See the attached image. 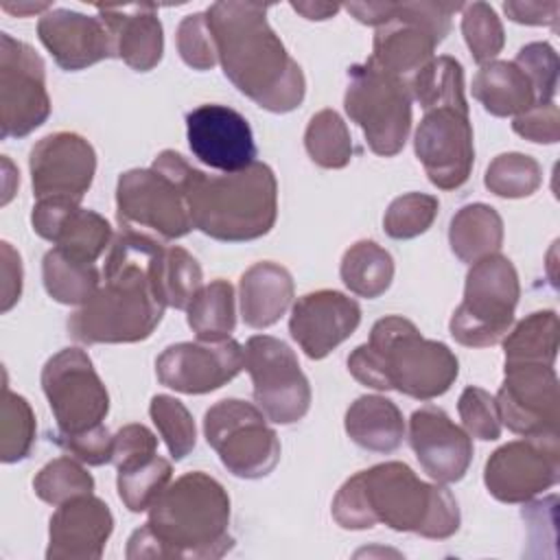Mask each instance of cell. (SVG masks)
Segmentation results:
<instances>
[{
	"label": "cell",
	"mask_w": 560,
	"mask_h": 560,
	"mask_svg": "<svg viewBox=\"0 0 560 560\" xmlns=\"http://www.w3.org/2000/svg\"><path fill=\"white\" fill-rule=\"evenodd\" d=\"M114 532L107 503L92 492L57 505L48 525V560H98Z\"/></svg>",
	"instance_id": "cell-24"
},
{
	"label": "cell",
	"mask_w": 560,
	"mask_h": 560,
	"mask_svg": "<svg viewBox=\"0 0 560 560\" xmlns=\"http://www.w3.org/2000/svg\"><path fill=\"white\" fill-rule=\"evenodd\" d=\"M203 435L234 477L260 479L280 462L278 433L256 405L241 398L212 405L203 416Z\"/></svg>",
	"instance_id": "cell-9"
},
{
	"label": "cell",
	"mask_w": 560,
	"mask_h": 560,
	"mask_svg": "<svg viewBox=\"0 0 560 560\" xmlns=\"http://www.w3.org/2000/svg\"><path fill=\"white\" fill-rule=\"evenodd\" d=\"M413 149L433 186L442 190L464 186L475 162L468 107H435L424 112L413 136Z\"/></svg>",
	"instance_id": "cell-17"
},
{
	"label": "cell",
	"mask_w": 560,
	"mask_h": 560,
	"mask_svg": "<svg viewBox=\"0 0 560 560\" xmlns=\"http://www.w3.org/2000/svg\"><path fill=\"white\" fill-rule=\"evenodd\" d=\"M2 166H4V195H2V206H4V203H9V199L13 197V188H9V182H11V179H20V177L13 173V166H11V162L7 160V155L2 158Z\"/></svg>",
	"instance_id": "cell-56"
},
{
	"label": "cell",
	"mask_w": 560,
	"mask_h": 560,
	"mask_svg": "<svg viewBox=\"0 0 560 560\" xmlns=\"http://www.w3.org/2000/svg\"><path fill=\"white\" fill-rule=\"evenodd\" d=\"M503 11L512 22L529 24V26H556L560 2H503Z\"/></svg>",
	"instance_id": "cell-52"
},
{
	"label": "cell",
	"mask_w": 560,
	"mask_h": 560,
	"mask_svg": "<svg viewBox=\"0 0 560 560\" xmlns=\"http://www.w3.org/2000/svg\"><path fill=\"white\" fill-rule=\"evenodd\" d=\"M304 147L322 168H343L352 160L350 131L335 109H322L308 120Z\"/></svg>",
	"instance_id": "cell-36"
},
{
	"label": "cell",
	"mask_w": 560,
	"mask_h": 560,
	"mask_svg": "<svg viewBox=\"0 0 560 560\" xmlns=\"http://www.w3.org/2000/svg\"><path fill=\"white\" fill-rule=\"evenodd\" d=\"M361 324L359 304L341 291L319 289L298 298L289 317V332L313 361L330 354Z\"/></svg>",
	"instance_id": "cell-21"
},
{
	"label": "cell",
	"mask_w": 560,
	"mask_h": 560,
	"mask_svg": "<svg viewBox=\"0 0 560 560\" xmlns=\"http://www.w3.org/2000/svg\"><path fill=\"white\" fill-rule=\"evenodd\" d=\"M411 101L405 77L392 74L370 59L348 70L343 107L376 155L392 158L402 151L411 129Z\"/></svg>",
	"instance_id": "cell-7"
},
{
	"label": "cell",
	"mask_w": 560,
	"mask_h": 560,
	"mask_svg": "<svg viewBox=\"0 0 560 560\" xmlns=\"http://www.w3.org/2000/svg\"><path fill=\"white\" fill-rule=\"evenodd\" d=\"M243 352L256 407L267 420L276 424L302 420L311 407V385L300 370L295 352L269 335L249 337Z\"/></svg>",
	"instance_id": "cell-12"
},
{
	"label": "cell",
	"mask_w": 560,
	"mask_h": 560,
	"mask_svg": "<svg viewBox=\"0 0 560 560\" xmlns=\"http://www.w3.org/2000/svg\"><path fill=\"white\" fill-rule=\"evenodd\" d=\"M2 9L18 15V18H24V15H31V13H46L48 9H52L48 2H18V4H11V2H2Z\"/></svg>",
	"instance_id": "cell-55"
},
{
	"label": "cell",
	"mask_w": 560,
	"mask_h": 560,
	"mask_svg": "<svg viewBox=\"0 0 560 560\" xmlns=\"http://www.w3.org/2000/svg\"><path fill=\"white\" fill-rule=\"evenodd\" d=\"M175 177L186 195L192 225L223 243H245L271 232L278 217V182L265 162H254L238 173L206 175L164 149L153 164Z\"/></svg>",
	"instance_id": "cell-4"
},
{
	"label": "cell",
	"mask_w": 560,
	"mask_h": 560,
	"mask_svg": "<svg viewBox=\"0 0 560 560\" xmlns=\"http://www.w3.org/2000/svg\"><path fill=\"white\" fill-rule=\"evenodd\" d=\"M348 370L372 389L433 400L455 383L459 363L446 343L422 337L411 319L387 315L372 326L368 343L350 352Z\"/></svg>",
	"instance_id": "cell-5"
},
{
	"label": "cell",
	"mask_w": 560,
	"mask_h": 560,
	"mask_svg": "<svg viewBox=\"0 0 560 560\" xmlns=\"http://www.w3.org/2000/svg\"><path fill=\"white\" fill-rule=\"evenodd\" d=\"M457 411L470 438H479L488 442L501 435V420H499L494 396H490L483 387H477V385L466 387L457 400Z\"/></svg>",
	"instance_id": "cell-47"
},
{
	"label": "cell",
	"mask_w": 560,
	"mask_h": 560,
	"mask_svg": "<svg viewBox=\"0 0 560 560\" xmlns=\"http://www.w3.org/2000/svg\"><path fill=\"white\" fill-rule=\"evenodd\" d=\"M166 247L136 228L120 225L103 267V284L68 317V335L85 346L136 343L164 317L162 262Z\"/></svg>",
	"instance_id": "cell-1"
},
{
	"label": "cell",
	"mask_w": 560,
	"mask_h": 560,
	"mask_svg": "<svg viewBox=\"0 0 560 560\" xmlns=\"http://www.w3.org/2000/svg\"><path fill=\"white\" fill-rule=\"evenodd\" d=\"M269 4L214 2L206 18L219 63L232 85L258 107L287 114L302 105L306 81L298 61L267 22Z\"/></svg>",
	"instance_id": "cell-2"
},
{
	"label": "cell",
	"mask_w": 560,
	"mask_h": 560,
	"mask_svg": "<svg viewBox=\"0 0 560 560\" xmlns=\"http://www.w3.org/2000/svg\"><path fill=\"white\" fill-rule=\"evenodd\" d=\"M462 35L472 59L483 66L503 50L505 33L494 9L488 2H470L462 9Z\"/></svg>",
	"instance_id": "cell-42"
},
{
	"label": "cell",
	"mask_w": 560,
	"mask_h": 560,
	"mask_svg": "<svg viewBox=\"0 0 560 560\" xmlns=\"http://www.w3.org/2000/svg\"><path fill=\"white\" fill-rule=\"evenodd\" d=\"M560 479L558 433L527 435L499 446L486 462L483 483L501 503H527Z\"/></svg>",
	"instance_id": "cell-15"
},
{
	"label": "cell",
	"mask_w": 560,
	"mask_h": 560,
	"mask_svg": "<svg viewBox=\"0 0 560 560\" xmlns=\"http://www.w3.org/2000/svg\"><path fill=\"white\" fill-rule=\"evenodd\" d=\"M245 368L243 346L234 339L219 343L182 341L168 346L155 361L158 381L179 394H208L230 383Z\"/></svg>",
	"instance_id": "cell-19"
},
{
	"label": "cell",
	"mask_w": 560,
	"mask_h": 560,
	"mask_svg": "<svg viewBox=\"0 0 560 560\" xmlns=\"http://www.w3.org/2000/svg\"><path fill=\"white\" fill-rule=\"evenodd\" d=\"M42 280L46 293L68 306H83L101 287V273L94 265L79 262L57 247L44 254Z\"/></svg>",
	"instance_id": "cell-34"
},
{
	"label": "cell",
	"mask_w": 560,
	"mask_h": 560,
	"mask_svg": "<svg viewBox=\"0 0 560 560\" xmlns=\"http://www.w3.org/2000/svg\"><path fill=\"white\" fill-rule=\"evenodd\" d=\"M186 322L199 341L219 343L230 339L236 326L234 287L223 278L203 284L186 308Z\"/></svg>",
	"instance_id": "cell-31"
},
{
	"label": "cell",
	"mask_w": 560,
	"mask_h": 560,
	"mask_svg": "<svg viewBox=\"0 0 560 560\" xmlns=\"http://www.w3.org/2000/svg\"><path fill=\"white\" fill-rule=\"evenodd\" d=\"M409 88L424 112L435 107H468L464 96V70L455 57H433L413 74Z\"/></svg>",
	"instance_id": "cell-35"
},
{
	"label": "cell",
	"mask_w": 560,
	"mask_h": 560,
	"mask_svg": "<svg viewBox=\"0 0 560 560\" xmlns=\"http://www.w3.org/2000/svg\"><path fill=\"white\" fill-rule=\"evenodd\" d=\"M343 427L348 438L374 453H392L405 438V420L396 402L385 396H359L346 411Z\"/></svg>",
	"instance_id": "cell-28"
},
{
	"label": "cell",
	"mask_w": 560,
	"mask_h": 560,
	"mask_svg": "<svg viewBox=\"0 0 560 560\" xmlns=\"http://www.w3.org/2000/svg\"><path fill=\"white\" fill-rule=\"evenodd\" d=\"M33 195L81 203L96 173L94 147L74 131L44 136L28 155Z\"/></svg>",
	"instance_id": "cell-18"
},
{
	"label": "cell",
	"mask_w": 560,
	"mask_h": 560,
	"mask_svg": "<svg viewBox=\"0 0 560 560\" xmlns=\"http://www.w3.org/2000/svg\"><path fill=\"white\" fill-rule=\"evenodd\" d=\"M52 440L83 464L103 466L112 462L114 435L105 424H96L81 433H55Z\"/></svg>",
	"instance_id": "cell-48"
},
{
	"label": "cell",
	"mask_w": 560,
	"mask_h": 560,
	"mask_svg": "<svg viewBox=\"0 0 560 560\" xmlns=\"http://www.w3.org/2000/svg\"><path fill=\"white\" fill-rule=\"evenodd\" d=\"M494 402L501 424L512 433L523 438L558 433L560 385L553 365L505 363V378Z\"/></svg>",
	"instance_id": "cell-16"
},
{
	"label": "cell",
	"mask_w": 560,
	"mask_h": 560,
	"mask_svg": "<svg viewBox=\"0 0 560 560\" xmlns=\"http://www.w3.org/2000/svg\"><path fill=\"white\" fill-rule=\"evenodd\" d=\"M0 249H2V265H0L2 298H0V311L7 313V311H11V306L22 295V260H20V254L11 247V243L2 241Z\"/></svg>",
	"instance_id": "cell-51"
},
{
	"label": "cell",
	"mask_w": 560,
	"mask_h": 560,
	"mask_svg": "<svg viewBox=\"0 0 560 560\" xmlns=\"http://www.w3.org/2000/svg\"><path fill=\"white\" fill-rule=\"evenodd\" d=\"M116 217L120 225L151 228L168 241L195 230L179 182L155 166L131 168L118 177Z\"/></svg>",
	"instance_id": "cell-14"
},
{
	"label": "cell",
	"mask_w": 560,
	"mask_h": 560,
	"mask_svg": "<svg viewBox=\"0 0 560 560\" xmlns=\"http://www.w3.org/2000/svg\"><path fill=\"white\" fill-rule=\"evenodd\" d=\"M291 273L271 260L252 265L238 282L241 317L249 328L273 326L293 302Z\"/></svg>",
	"instance_id": "cell-27"
},
{
	"label": "cell",
	"mask_w": 560,
	"mask_h": 560,
	"mask_svg": "<svg viewBox=\"0 0 560 560\" xmlns=\"http://www.w3.org/2000/svg\"><path fill=\"white\" fill-rule=\"evenodd\" d=\"M33 230L66 256L94 265L112 245L114 232L105 217L70 199H37L31 214Z\"/></svg>",
	"instance_id": "cell-23"
},
{
	"label": "cell",
	"mask_w": 560,
	"mask_h": 560,
	"mask_svg": "<svg viewBox=\"0 0 560 560\" xmlns=\"http://www.w3.org/2000/svg\"><path fill=\"white\" fill-rule=\"evenodd\" d=\"M483 184L497 197L521 199L538 190L542 184V171L532 155L516 151L501 153L488 164Z\"/></svg>",
	"instance_id": "cell-38"
},
{
	"label": "cell",
	"mask_w": 560,
	"mask_h": 560,
	"mask_svg": "<svg viewBox=\"0 0 560 560\" xmlns=\"http://www.w3.org/2000/svg\"><path fill=\"white\" fill-rule=\"evenodd\" d=\"M39 42L59 68L83 70L114 57V42L101 18L70 9H48L37 22Z\"/></svg>",
	"instance_id": "cell-25"
},
{
	"label": "cell",
	"mask_w": 560,
	"mask_h": 560,
	"mask_svg": "<svg viewBox=\"0 0 560 560\" xmlns=\"http://www.w3.org/2000/svg\"><path fill=\"white\" fill-rule=\"evenodd\" d=\"M560 322L553 311H536L505 332V363L553 365L558 354Z\"/></svg>",
	"instance_id": "cell-33"
},
{
	"label": "cell",
	"mask_w": 560,
	"mask_h": 560,
	"mask_svg": "<svg viewBox=\"0 0 560 560\" xmlns=\"http://www.w3.org/2000/svg\"><path fill=\"white\" fill-rule=\"evenodd\" d=\"M114 42V57L136 72L153 70L164 52L162 22L155 4L96 7Z\"/></svg>",
	"instance_id": "cell-26"
},
{
	"label": "cell",
	"mask_w": 560,
	"mask_h": 560,
	"mask_svg": "<svg viewBox=\"0 0 560 560\" xmlns=\"http://www.w3.org/2000/svg\"><path fill=\"white\" fill-rule=\"evenodd\" d=\"M339 276L350 293L372 300L389 289L394 280V258L374 241H357L343 252Z\"/></svg>",
	"instance_id": "cell-32"
},
{
	"label": "cell",
	"mask_w": 560,
	"mask_h": 560,
	"mask_svg": "<svg viewBox=\"0 0 560 560\" xmlns=\"http://www.w3.org/2000/svg\"><path fill=\"white\" fill-rule=\"evenodd\" d=\"M512 129L529 142L556 144L560 140V109L553 101L536 103L527 112L514 116Z\"/></svg>",
	"instance_id": "cell-50"
},
{
	"label": "cell",
	"mask_w": 560,
	"mask_h": 560,
	"mask_svg": "<svg viewBox=\"0 0 560 560\" xmlns=\"http://www.w3.org/2000/svg\"><path fill=\"white\" fill-rule=\"evenodd\" d=\"M35 416L28 400L2 385V411H0V459L13 464L24 459L35 442Z\"/></svg>",
	"instance_id": "cell-39"
},
{
	"label": "cell",
	"mask_w": 560,
	"mask_h": 560,
	"mask_svg": "<svg viewBox=\"0 0 560 560\" xmlns=\"http://www.w3.org/2000/svg\"><path fill=\"white\" fill-rule=\"evenodd\" d=\"M42 389L57 422V433H81L103 424L109 394L92 359L81 348H63L42 368Z\"/></svg>",
	"instance_id": "cell-11"
},
{
	"label": "cell",
	"mask_w": 560,
	"mask_h": 560,
	"mask_svg": "<svg viewBox=\"0 0 560 560\" xmlns=\"http://www.w3.org/2000/svg\"><path fill=\"white\" fill-rule=\"evenodd\" d=\"M230 497L201 470L171 481L149 508V521L127 540V558H221L234 547Z\"/></svg>",
	"instance_id": "cell-3"
},
{
	"label": "cell",
	"mask_w": 560,
	"mask_h": 560,
	"mask_svg": "<svg viewBox=\"0 0 560 560\" xmlns=\"http://www.w3.org/2000/svg\"><path fill=\"white\" fill-rule=\"evenodd\" d=\"M186 138L192 155L217 171L238 173L256 162V142L243 114L228 105L206 103L186 114Z\"/></svg>",
	"instance_id": "cell-20"
},
{
	"label": "cell",
	"mask_w": 560,
	"mask_h": 560,
	"mask_svg": "<svg viewBox=\"0 0 560 560\" xmlns=\"http://www.w3.org/2000/svg\"><path fill=\"white\" fill-rule=\"evenodd\" d=\"M521 284L510 258L490 254L470 265L464 284V300L453 311L451 335L468 348L499 343L514 324Z\"/></svg>",
	"instance_id": "cell-8"
},
{
	"label": "cell",
	"mask_w": 560,
	"mask_h": 560,
	"mask_svg": "<svg viewBox=\"0 0 560 560\" xmlns=\"http://www.w3.org/2000/svg\"><path fill=\"white\" fill-rule=\"evenodd\" d=\"M35 494L50 503L61 505L72 497L88 494L94 490L92 475L72 457H55L33 479Z\"/></svg>",
	"instance_id": "cell-40"
},
{
	"label": "cell",
	"mask_w": 560,
	"mask_h": 560,
	"mask_svg": "<svg viewBox=\"0 0 560 560\" xmlns=\"http://www.w3.org/2000/svg\"><path fill=\"white\" fill-rule=\"evenodd\" d=\"M514 63L529 79L536 92V103H551L556 96L560 68L556 50L547 42H532L516 52Z\"/></svg>",
	"instance_id": "cell-45"
},
{
	"label": "cell",
	"mask_w": 560,
	"mask_h": 560,
	"mask_svg": "<svg viewBox=\"0 0 560 560\" xmlns=\"http://www.w3.org/2000/svg\"><path fill=\"white\" fill-rule=\"evenodd\" d=\"M448 245L462 262H477L503 245V219L488 203H468L448 225Z\"/></svg>",
	"instance_id": "cell-30"
},
{
	"label": "cell",
	"mask_w": 560,
	"mask_h": 560,
	"mask_svg": "<svg viewBox=\"0 0 560 560\" xmlns=\"http://www.w3.org/2000/svg\"><path fill=\"white\" fill-rule=\"evenodd\" d=\"M149 416L158 427L162 440L173 459H184L197 444V429L190 411L182 400L168 394H158L151 398Z\"/></svg>",
	"instance_id": "cell-41"
},
{
	"label": "cell",
	"mask_w": 560,
	"mask_h": 560,
	"mask_svg": "<svg viewBox=\"0 0 560 560\" xmlns=\"http://www.w3.org/2000/svg\"><path fill=\"white\" fill-rule=\"evenodd\" d=\"M472 96L492 116H518L536 105V92L529 79L514 61H488L472 79Z\"/></svg>",
	"instance_id": "cell-29"
},
{
	"label": "cell",
	"mask_w": 560,
	"mask_h": 560,
	"mask_svg": "<svg viewBox=\"0 0 560 560\" xmlns=\"http://www.w3.org/2000/svg\"><path fill=\"white\" fill-rule=\"evenodd\" d=\"M409 444L422 470L438 483L464 479L472 462V440L435 405L420 407L409 418Z\"/></svg>",
	"instance_id": "cell-22"
},
{
	"label": "cell",
	"mask_w": 560,
	"mask_h": 560,
	"mask_svg": "<svg viewBox=\"0 0 560 560\" xmlns=\"http://www.w3.org/2000/svg\"><path fill=\"white\" fill-rule=\"evenodd\" d=\"M291 9L304 15L306 20H328L332 18L341 4H330V2H291Z\"/></svg>",
	"instance_id": "cell-54"
},
{
	"label": "cell",
	"mask_w": 560,
	"mask_h": 560,
	"mask_svg": "<svg viewBox=\"0 0 560 560\" xmlns=\"http://www.w3.org/2000/svg\"><path fill=\"white\" fill-rule=\"evenodd\" d=\"M438 197L427 192H407L396 197L383 217L385 234L396 241H407L424 234L438 217Z\"/></svg>",
	"instance_id": "cell-43"
},
{
	"label": "cell",
	"mask_w": 560,
	"mask_h": 560,
	"mask_svg": "<svg viewBox=\"0 0 560 560\" xmlns=\"http://www.w3.org/2000/svg\"><path fill=\"white\" fill-rule=\"evenodd\" d=\"M201 287L203 273L195 256L177 245L166 247L162 262V295L166 306L186 311Z\"/></svg>",
	"instance_id": "cell-44"
},
{
	"label": "cell",
	"mask_w": 560,
	"mask_h": 560,
	"mask_svg": "<svg viewBox=\"0 0 560 560\" xmlns=\"http://www.w3.org/2000/svg\"><path fill=\"white\" fill-rule=\"evenodd\" d=\"M398 2H348L343 4V9L354 15L361 24H370V26H383L387 24L394 13H396Z\"/></svg>",
	"instance_id": "cell-53"
},
{
	"label": "cell",
	"mask_w": 560,
	"mask_h": 560,
	"mask_svg": "<svg viewBox=\"0 0 560 560\" xmlns=\"http://www.w3.org/2000/svg\"><path fill=\"white\" fill-rule=\"evenodd\" d=\"M50 98L44 59L33 46L0 35V136L24 138L46 122Z\"/></svg>",
	"instance_id": "cell-13"
},
{
	"label": "cell",
	"mask_w": 560,
	"mask_h": 560,
	"mask_svg": "<svg viewBox=\"0 0 560 560\" xmlns=\"http://www.w3.org/2000/svg\"><path fill=\"white\" fill-rule=\"evenodd\" d=\"M171 477H173L171 462L160 455H153L142 464L118 470L116 475L118 497L129 512H136V514L144 512L164 492V488L171 483Z\"/></svg>",
	"instance_id": "cell-37"
},
{
	"label": "cell",
	"mask_w": 560,
	"mask_h": 560,
	"mask_svg": "<svg viewBox=\"0 0 560 560\" xmlns=\"http://www.w3.org/2000/svg\"><path fill=\"white\" fill-rule=\"evenodd\" d=\"M462 9V2H398L394 18L374 33L370 61L398 77L418 72L433 59L451 31V18Z\"/></svg>",
	"instance_id": "cell-10"
},
{
	"label": "cell",
	"mask_w": 560,
	"mask_h": 560,
	"mask_svg": "<svg viewBox=\"0 0 560 560\" xmlns=\"http://www.w3.org/2000/svg\"><path fill=\"white\" fill-rule=\"evenodd\" d=\"M158 451V438L151 429L144 424H125L114 435V448H112V464L116 470L131 468L136 464H142L151 459Z\"/></svg>",
	"instance_id": "cell-49"
},
{
	"label": "cell",
	"mask_w": 560,
	"mask_h": 560,
	"mask_svg": "<svg viewBox=\"0 0 560 560\" xmlns=\"http://www.w3.org/2000/svg\"><path fill=\"white\" fill-rule=\"evenodd\" d=\"M177 52L192 70H210L219 63L217 44L206 13H190L177 26Z\"/></svg>",
	"instance_id": "cell-46"
},
{
	"label": "cell",
	"mask_w": 560,
	"mask_h": 560,
	"mask_svg": "<svg viewBox=\"0 0 560 560\" xmlns=\"http://www.w3.org/2000/svg\"><path fill=\"white\" fill-rule=\"evenodd\" d=\"M370 525L444 540L459 529L457 499L444 483L422 481L402 462H383L357 472Z\"/></svg>",
	"instance_id": "cell-6"
}]
</instances>
